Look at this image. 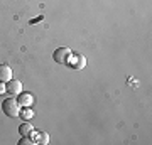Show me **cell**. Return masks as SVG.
Returning a JSON list of instances; mask_svg holds the SVG:
<instances>
[{"label": "cell", "mask_w": 152, "mask_h": 145, "mask_svg": "<svg viewBox=\"0 0 152 145\" xmlns=\"http://www.w3.org/2000/svg\"><path fill=\"white\" fill-rule=\"evenodd\" d=\"M2 110H4V113H5L7 117H10V118H15V117L20 115V105H19V101L14 100V98H7V100H4V103H2Z\"/></svg>", "instance_id": "obj_1"}, {"label": "cell", "mask_w": 152, "mask_h": 145, "mask_svg": "<svg viewBox=\"0 0 152 145\" xmlns=\"http://www.w3.org/2000/svg\"><path fill=\"white\" fill-rule=\"evenodd\" d=\"M71 49L68 47H58L54 51V54H53V59L58 63V64H68L71 59Z\"/></svg>", "instance_id": "obj_2"}, {"label": "cell", "mask_w": 152, "mask_h": 145, "mask_svg": "<svg viewBox=\"0 0 152 145\" xmlns=\"http://www.w3.org/2000/svg\"><path fill=\"white\" fill-rule=\"evenodd\" d=\"M68 64L73 68V69H83L85 66H86V58L83 56V54H78V52H73L71 54V59Z\"/></svg>", "instance_id": "obj_3"}, {"label": "cell", "mask_w": 152, "mask_h": 145, "mask_svg": "<svg viewBox=\"0 0 152 145\" xmlns=\"http://www.w3.org/2000/svg\"><path fill=\"white\" fill-rule=\"evenodd\" d=\"M7 93H10V95H19V93H22V83L17 79H10L7 81Z\"/></svg>", "instance_id": "obj_4"}, {"label": "cell", "mask_w": 152, "mask_h": 145, "mask_svg": "<svg viewBox=\"0 0 152 145\" xmlns=\"http://www.w3.org/2000/svg\"><path fill=\"white\" fill-rule=\"evenodd\" d=\"M31 137H32V140H34V144H42V145H46V144H49V135L46 133V132H31Z\"/></svg>", "instance_id": "obj_5"}, {"label": "cell", "mask_w": 152, "mask_h": 145, "mask_svg": "<svg viewBox=\"0 0 152 145\" xmlns=\"http://www.w3.org/2000/svg\"><path fill=\"white\" fill-rule=\"evenodd\" d=\"M17 96H19V100H17V101H19V105H20V106H24V108L31 106V105L34 103V98H32V95H31V93H19Z\"/></svg>", "instance_id": "obj_6"}, {"label": "cell", "mask_w": 152, "mask_h": 145, "mask_svg": "<svg viewBox=\"0 0 152 145\" xmlns=\"http://www.w3.org/2000/svg\"><path fill=\"white\" fill-rule=\"evenodd\" d=\"M12 79V69L7 64H0V83H7Z\"/></svg>", "instance_id": "obj_7"}, {"label": "cell", "mask_w": 152, "mask_h": 145, "mask_svg": "<svg viewBox=\"0 0 152 145\" xmlns=\"http://www.w3.org/2000/svg\"><path fill=\"white\" fill-rule=\"evenodd\" d=\"M32 125L31 123H27V122H24V123L19 127V133L22 135V137H27V135H31V132H32Z\"/></svg>", "instance_id": "obj_8"}, {"label": "cell", "mask_w": 152, "mask_h": 145, "mask_svg": "<svg viewBox=\"0 0 152 145\" xmlns=\"http://www.w3.org/2000/svg\"><path fill=\"white\" fill-rule=\"evenodd\" d=\"M20 115H22V118L27 122L29 118H32V117H34V111H32V110H29V106H26V110L20 111Z\"/></svg>", "instance_id": "obj_9"}, {"label": "cell", "mask_w": 152, "mask_h": 145, "mask_svg": "<svg viewBox=\"0 0 152 145\" xmlns=\"http://www.w3.org/2000/svg\"><path fill=\"white\" fill-rule=\"evenodd\" d=\"M19 144H20V145H34V140L29 138V135H27V137H22Z\"/></svg>", "instance_id": "obj_10"}, {"label": "cell", "mask_w": 152, "mask_h": 145, "mask_svg": "<svg viewBox=\"0 0 152 145\" xmlns=\"http://www.w3.org/2000/svg\"><path fill=\"white\" fill-rule=\"evenodd\" d=\"M7 91V88H5V85L4 83H0V95H4V93Z\"/></svg>", "instance_id": "obj_11"}]
</instances>
